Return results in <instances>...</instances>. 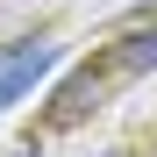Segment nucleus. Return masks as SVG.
<instances>
[{"instance_id":"3","label":"nucleus","mask_w":157,"mask_h":157,"mask_svg":"<svg viewBox=\"0 0 157 157\" xmlns=\"http://www.w3.org/2000/svg\"><path fill=\"white\" fill-rule=\"evenodd\" d=\"M114 71H157V29H128L114 50Z\"/></svg>"},{"instance_id":"2","label":"nucleus","mask_w":157,"mask_h":157,"mask_svg":"<svg viewBox=\"0 0 157 157\" xmlns=\"http://www.w3.org/2000/svg\"><path fill=\"white\" fill-rule=\"evenodd\" d=\"M50 64H57V50L43 43V50H29V57H21V64H7V71H0V114H7V107H14L21 93H36V78H43Z\"/></svg>"},{"instance_id":"4","label":"nucleus","mask_w":157,"mask_h":157,"mask_svg":"<svg viewBox=\"0 0 157 157\" xmlns=\"http://www.w3.org/2000/svg\"><path fill=\"white\" fill-rule=\"evenodd\" d=\"M14 157H36V150H14Z\"/></svg>"},{"instance_id":"5","label":"nucleus","mask_w":157,"mask_h":157,"mask_svg":"<svg viewBox=\"0 0 157 157\" xmlns=\"http://www.w3.org/2000/svg\"><path fill=\"white\" fill-rule=\"evenodd\" d=\"M150 157H157V150H150Z\"/></svg>"},{"instance_id":"1","label":"nucleus","mask_w":157,"mask_h":157,"mask_svg":"<svg viewBox=\"0 0 157 157\" xmlns=\"http://www.w3.org/2000/svg\"><path fill=\"white\" fill-rule=\"evenodd\" d=\"M100 100H107V71H93V64H86V71H71L64 86H57V107H50V121H57V128H71V121H86Z\"/></svg>"}]
</instances>
